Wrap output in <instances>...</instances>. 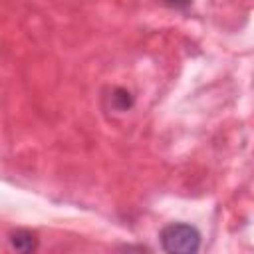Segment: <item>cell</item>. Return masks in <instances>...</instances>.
Wrapping results in <instances>:
<instances>
[{
    "mask_svg": "<svg viewBox=\"0 0 254 254\" xmlns=\"http://www.w3.org/2000/svg\"><path fill=\"white\" fill-rule=\"evenodd\" d=\"M161 246L165 252L173 254H192L200 248V232L185 222H171L167 224L161 234Z\"/></svg>",
    "mask_w": 254,
    "mask_h": 254,
    "instance_id": "1",
    "label": "cell"
},
{
    "mask_svg": "<svg viewBox=\"0 0 254 254\" xmlns=\"http://www.w3.org/2000/svg\"><path fill=\"white\" fill-rule=\"evenodd\" d=\"M10 244L18 252H32L38 246V238L32 232H28V230H18V232H14L10 236Z\"/></svg>",
    "mask_w": 254,
    "mask_h": 254,
    "instance_id": "2",
    "label": "cell"
},
{
    "mask_svg": "<svg viewBox=\"0 0 254 254\" xmlns=\"http://www.w3.org/2000/svg\"><path fill=\"white\" fill-rule=\"evenodd\" d=\"M167 2H171V4H175V6H185V4H189L190 0H167Z\"/></svg>",
    "mask_w": 254,
    "mask_h": 254,
    "instance_id": "3",
    "label": "cell"
}]
</instances>
